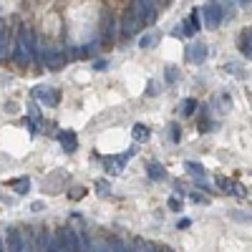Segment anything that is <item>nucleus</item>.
Returning a JSON list of instances; mask_svg holds the SVG:
<instances>
[{"mask_svg":"<svg viewBox=\"0 0 252 252\" xmlns=\"http://www.w3.org/2000/svg\"><path fill=\"white\" fill-rule=\"evenodd\" d=\"M38 61H43L48 68H63V63H66L63 53H58V51H40V58Z\"/></svg>","mask_w":252,"mask_h":252,"instance_id":"6e6552de","label":"nucleus"},{"mask_svg":"<svg viewBox=\"0 0 252 252\" xmlns=\"http://www.w3.org/2000/svg\"><path fill=\"white\" fill-rule=\"evenodd\" d=\"M5 242H8V252H23V232L18 227H8L5 232Z\"/></svg>","mask_w":252,"mask_h":252,"instance_id":"423d86ee","label":"nucleus"},{"mask_svg":"<svg viewBox=\"0 0 252 252\" xmlns=\"http://www.w3.org/2000/svg\"><path fill=\"white\" fill-rule=\"evenodd\" d=\"M169 134H172V141H179V136H182V129H179L177 124H172V126H169Z\"/></svg>","mask_w":252,"mask_h":252,"instance_id":"5701e85b","label":"nucleus"},{"mask_svg":"<svg viewBox=\"0 0 252 252\" xmlns=\"http://www.w3.org/2000/svg\"><path fill=\"white\" fill-rule=\"evenodd\" d=\"M58 144H61V149L66 152V154H73V152H76V146H78V141H76V131H71V129L58 131Z\"/></svg>","mask_w":252,"mask_h":252,"instance_id":"20e7f679","label":"nucleus"},{"mask_svg":"<svg viewBox=\"0 0 252 252\" xmlns=\"http://www.w3.org/2000/svg\"><path fill=\"white\" fill-rule=\"evenodd\" d=\"M229 194H235V197H245V194H247V189H245L240 182H232V184H229Z\"/></svg>","mask_w":252,"mask_h":252,"instance_id":"aec40b11","label":"nucleus"},{"mask_svg":"<svg viewBox=\"0 0 252 252\" xmlns=\"http://www.w3.org/2000/svg\"><path fill=\"white\" fill-rule=\"evenodd\" d=\"M197 111V98H187L182 103V116H192Z\"/></svg>","mask_w":252,"mask_h":252,"instance_id":"dca6fc26","label":"nucleus"},{"mask_svg":"<svg viewBox=\"0 0 252 252\" xmlns=\"http://www.w3.org/2000/svg\"><path fill=\"white\" fill-rule=\"evenodd\" d=\"M202 15H204V26L215 31V28H220V23H222V5L215 3V0H209V3L202 8Z\"/></svg>","mask_w":252,"mask_h":252,"instance_id":"f257e3e1","label":"nucleus"},{"mask_svg":"<svg viewBox=\"0 0 252 252\" xmlns=\"http://www.w3.org/2000/svg\"><path fill=\"white\" fill-rule=\"evenodd\" d=\"M240 3H247V0H240Z\"/></svg>","mask_w":252,"mask_h":252,"instance_id":"7c9ffc66","label":"nucleus"},{"mask_svg":"<svg viewBox=\"0 0 252 252\" xmlns=\"http://www.w3.org/2000/svg\"><path fill=\"white\" fill-rule=\"evenodd\" d=\"M131 136L136 141H149L152 131H149V126H144V124H134V129H131Z\"/></svg>","mask_w":252,"mask_h":252,"instance_id":"ddd939ff","label":"nucleus"},{"mask_svg":"<svg viewBox=\"0 0 252 252\" xmlns=\"http://www.w3.org/2000/svg\"><path fill=\"white\" fill-rule=\"evenodd\" d=\"M13 189H15L18 194H28V189H31V179H28V177L15 179V182H13Z\"/></svg>","mask_w":252,"mask_h":252,"instance_id":"2eb2a0df","label":"nucleus"},{"mask_svg":"<svg viewBox=\"0 0 252 252\" xmlns=\"http://www.w3.org/2000/svg\"><path fill=\"white\" fill-rule=\"evenodd\" d=\"M126 157H129V152H126L124 157H109V159H103L106 172H109V174H119V172L124 169V164H126Z\"/></svg>","mask_w":252,"mask_h":252,"instance_id":"9d476101","label":"nucleus"},{"mask_svg":"<svg viewBox=\"0 0 252 252\" xmlns=\"http://www.w3.org/2000/svg\"><path fill=\"white\" fill-rule=\"evenodd\" d=\"M134 10H136V18L139 23H152L154 15H157V3L154 0H134Z\"/></svg>","mask_w":252,"mask_h":252,"instance_id":"f03ea898","label":"nucleus"},{"mask_svg":"<svg viewBox=\"0 0 252 252\" xmlns=\"http://www.w3.org/2000/svg\"><path fill=\"white\" fill-rule=\"evenodd\" d=\"M96 192H98V194H109L111 189H109V184H106V182H96Z\"/></svg>","mask_w":252,"mask_h":252,"instance_id":"393cba45","label":"nucleus"},{"mask_svg":"<svg viewBox=\"0 0 252 252\" xmlns=\"http://www.w3.org/2000/svg\"><path fill=\"white\" fill-rule=\"evenodd\" d=\"M0 252H5V250H3V237H0Z\"/></svg>","mask_w":252,"mask_h":252,"instance_id":"c756f323","label":"nucleus"},{"mask_svg":"<svg viewBox=\"0 0 252 252\" xmlns=\"http://www.w3.org/2000/svg\"><path fill=\"white\" fill-rule=\"evenodd\" d=\"M114 33H116V20H114L111 15H106V18H103V40H106V43H111Z\"/></svg>","mask_w":252,"mask_h":252,"instance_id":"f8f14e48","label":"nucleus"},{"mask_svg":"<svg viewBox=\"0 0 252 252\" xmlns=\"http://www.w3.org/2000/svg\"><path fill=\"white\" fill-rule=\"evenodd\" d=\"M189 197H192V202H199V204H207V199H204V194H197V192H192V194H189Z\"/></svg>","mask_w":252,"mask_h":252,"instance_id":"bb28decb","label":"nucleus"},{"mask_svg":"<svg viewBox=\"0 0 252 252\" xmlns=\"http://www.w3.org/2000/svg\"><path fill=\"white\" fill-rule=\"evenodd\" d=\"M33 96L40 98L43 106H56V103L61 101V91L58 89H51V86H35L33 89Z\"/></svg>","mask_w":252,"mask_h":252,"instance_id":"7ed1b4c3","label":"nucleus"},{"mask_svg":"<svg viewBox=\"0 0 252 252\" xmlns=\"http://www.w3.org/2000/svg\"><path fill=\"white\" fill-rule=\"evenodd\" d=\"M237 46H240L242 56L252 61V26H245V28L240 31V43H237Z\"/></svg>","mask_w":252,"mask_h":252,"instance_id":"0eeeda50","label":"nucleus"},{"mask_svg":"<svg viewBox=\"0 0 252 252\" xmlns=\"http://www.w3.org/2000/svg\"><path fill=\"white\" fill-rule=\"evenodd\" d=\"M28 116H31V119H35V121L40 119V111H38L35 103H28Z\"/></svg>","mask_w":252,"mask_h":252,"instance_id":"b1692460","label":"nucleus"},{"mask_svg":"<svg viewBox=\"0 0 252 252\" xmlns=\"http://www.w3.org/2000/svg\"><path fill=\"white\" fill-rule=\"evenodd\" d=\"M159 38H161L159 31H149V33H146V35L139 40V46H141V48H152L154 43H159Z\"/></svg>","mask_w":252,"mask_h":252,"instance_id":"4468645a","label":"nucleus"},{"mask_svg":"<svg viewBox=\"0 0 252 252\" xmlns=\"http://www.w3.org/2000/svg\"><path fill=\"white\" fill-rule=\"evenodd\" d=\"M146 252H159V250H154V247H146Z\"/></svg>","mask_w":252,"mask_h":252,"instance_id":"c85d7f7f","label":"nucleus"},{"mask_svg":"<svg viewBox=\"0 0 252 252\" xmlns=\"http://www.w3.org/2000/svg\"><path fill=\"white\" fill-rule=\"evenodd\" d=\"M94 252H111V245L101 242V240H94Z\"/></svg>","mask_w":252,"mask_h":252,"instance_id":"4be33fe9","label":"nucleus"},{"mask_svg":"<svg viewBox=\"0 0 252 252\" xmlns=\"http://www.w3.org/2000/svg\"><path fill=\"white\" fill-rule=\"evenodd\" d=\"M169 209L179 212V209H182V199H179V197H172V199H169Z\"/></svg>","mask_w":252,"mask_h":252,"instance_id":"a878e982","label":"nucleus"},{"mask_svg":"<svg viewBox=\"0 0 252 252\" xmlns=\"http://www.w3.org/2000/svg\"><path fill=\"white\" fill-rule=\"evenodd\" d=\"M136 26H139L136 10H134V5H129V8H126V13H124V20H121V33L129 38V35H134V28Z\"/></svg>","mask_w":252,"mask_h":252,"instance_id":"39448f33","label":"nucleus"},{"mask_svg":"<svg viewBox=\"0 0 252 252\" xmlns=\"http://www.w3.org/2000/svg\"><path fill=\"white\" fill-rule=\"evenodd\" d=\"M187 58L192 61V63H204V58H207V46L204 43H189L187 46Z\"/></svg>","mask_w":252,"mask_h":252,"instance_id":"1a4fd4ad","label":"nucleus"},{"mask_svg":"<svg viewBox=\"0 0 252 252\" xmlns=\"http://www.w3.org/2000/svg\"><path fill=\"white\" fill-rule=\"evenodd\" d=\"M164 76H166V83H174L179 78V68L174 66V63H169V66L164 68Z\"/></svg>","mask_w":252,"mask_h":252,"instance_id":"a211bd4d","label":"nucleus"},{"mask_svg":"<svg viewBox=\"0 0 252 252\" xmlns=\"http://www.w3.org/2000/svg\"><path fill=\"white\" fill-rule=\"evenodd\" d=\"M184 169H187L189 174H194V177H199V179L204 177V166H202V164H194V161H187V164H184Z\"/></svg>","mask_w":252,"mask_h":252,"instance_id":"f3484780","label":"nucleus"},{"mask_svg":"<svg viewBox=\"0 0 252 252\" xmlns=\"http://www.w3.org/2000/svg\"><path fill=\"white\" fill-rule=\"evenodd\" d=\"M5 46H8V35H5V23L0 20V58L5 56Z\"/></svg>","mask_w":252,"mask_h":252,"instance_id":"6ab92c4d","label":"nucleus"},{"mask_svg":"<svg viewBox=\"0 0 252 252\" xmlns=\"http://www.w3.org/2000/svg\"><path fill=\"white\" fill-rule=\"evenodd\" d=\"M146 174H149V179H154V182L166 179V169H164L161 164H157V161H149V164H146Z\"/></svg>","mask_w":252,"mask_h":252,"instance_id":"9b49d317","label":"nucleus"},{"mask_svg":"<svg viewBox=\"0 0 252 252\" xmlns=\"http://www.w3.org/2000/svg\"><path fill=\"white\" fill-rule=\"evenodd\" d=\"M177 227H179V229H184V227H189V217H182V220L177 222Z\"/></svg>","mask_w":252,"mask_h":252,"instance_id":"cd10ccee","label":"nucleus"},{"mask_svg":"<svg viewBox=\"0 0 252 252\" xmlns=\"http://www.w3.org/2000/svg\"><path fill=\"white\" fill-rule=\"evenodd\" d=\"M111 252H129V247L124 245V240H111Z\"/></svg>","mask_w":252,"mask_h":252,"instance_id":"412c9836","label":"nucleus"}]
</instances>
